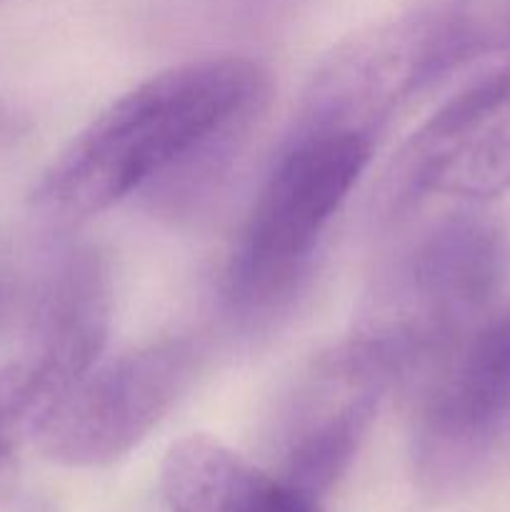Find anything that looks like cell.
Returning a JSON list of instances; mask_svg holds the SVG:
<instances>
[{"label":"cell","mask_w":510,"mask_h":512,"mask_svg":"<svg viewBox=\"0 0 510 512\" xmlns=\"http://www.w3.org/2000/svg\"><path fill=\"white\" fill-rule=\"evenodd\" d=\"M268 95V73L240 55L160 70L70 138L40 173L30 205L43 220L68 228L165 178L225 173L243 153Z\"/></svg>","instance_id":"obj_1"},{"label":"cell","mask_w":510,"mask_h":512,"mask_svg":"<svg viewBox=\"0 0 510 512\" xmlns=\"http://www.w3.org/2000/svg\"><path fill=\"white\" fill-rule=\"evenodd\" d=\"M373 138L355 133L288 135L260 185L223 273L233 318L258 323L303 290L330 220L368 168Z\"/></svg>","instance_id":"obj_2"},{"label":"cell","mask_w":510,"mask_h":512,"mask_svg":"<svg viewBox=\"0 0 510 512\" xmlns=\"http://www.w3.org/2000/svg\"><path fill=\"white\" fill-rule=\"evenodd\" d=\"M510 275V230L483 210L430 225L395 263L360 330L383 340L405 375L445 355L495 310Z\"/></svg>","instance_id":"obj_3"},{"label":"cell","mask_w":510,"mask_h":512,"mask_svg":"<svg viewBox=\"0 0 510 512\" xmlns=\"http://www.w3.org/2000/svg\"><path fill=\"white\" fill-rule=\"evenodd\" d=\"M458 70L448 5L430 0L340 40L310 75L288 135L375 138L400 105Z\"/></svg>","instance_id":"obj_4"},{"label":"cell","mask_w":510,"mask_h":512,"mask_svg":"<svg viewBox=\"0 0 510 512\" xmlns=\"http://www.w3.org/2000/svg\"><path fill=\"white\" fill-rule=\"evenodd\" d=\"M198 345L160 338L100 358L30 428L43 458L63 468H108L133 453L198 373Z\"/></svg>","instance_id":"obj_5"},{"label":"cell","mask_w":510,"mask_h":512,"mask_svg":"<svg viewBox=\"0 0 510 512\" xmlns=\"http://www.w3.org/2000/svg\"><path fill=\"white\" fill-rule=\"evenodd\" d=\"M398 380L403 370L393 355L358 328L315 355L275 415L270 473L310 498H323L348 473Z\"/></svg>","instance_id":"obj_6"},{"label":"cell","mask_w":510,"mask_h":512,"mask_svg":"<svg viewBox=\"0 0 510 512\" xmlns=\"http://www.w3.org/2000/svg\"><path fill=\"white\" fill-rule=\"evenodd\" d=\"M510 423V305L495 308L435 368L413 433L418 485L435 498L468 488Z\"/></svg>","instance_id":"obj_7"},{"label":"cell","mask_w":510,"mask_h":512,"mask_svg":"<svg viewBox=\"0 0 510 512\" xmlns=\"http://www.w3.org/2000/svg\"><path fill=\"white\" fill-rule=\"evenodd\" d=\"M405 198L490 200L510 190V53L490 58L405 140L390 163Z\"/></svg>","instance_id":"obj_8"},{"label":"cell","mask_w":510,"mask_h":512,"mask_svg":"<svg viewBox=\"0 0 510 512\" xmlns=\"http://www.w3.org/2000/svg\"><path fill=\"white\" fill-rule=\"evenodd\" d=\"M280 480L223 440L190 433L160 463V490L173 512H260Z\"/></svg>","instance_id":"obj_9"},{"label":"cell","mask_w":510,"mask_h":512,"mask_svg":"<svg viewBox=\"0 0 510 512\" xmlns=\"http://www.w3.org/2000/svg\"><path fill=\"white\" fill-rule=\"evenodd\" d=\"M465 43L475 60L510 53V0H455Z\"/></svg>","instance_id":"obj_10"},{"label":"cell","mask_w":510,"mask_h":512,"mask_svg":"<svg viewBox=\"0 0 510 512\" xmlns=\"http://www.w3.org/2000/svg\"><path fill=\"white\" fill-rule=\"evenodd\" d=\"M35 268H25L8 245L0 243V330L18 315L28 318L35 290Z\"/></svg>","instance_id":"obj_11"},{"label":"cell","mask_w":510,"mask_h":512,"mask_svg":"<svg viewBox=\"0 0 510 512\" xmlns=\"http://www.w3.org/2000/svg\"><path fill=\"white\" fill-rule=\"evenodd\" d=\"M18 435L0 425V500L10 495L18 480Z\"/></svg>","instance_id":"obj_12"},{"label":"cell","mask_w":510,"mask_h":512,"mask_svg":"<svg viewBox=\"0 0 510 512\" xmlns=\"http://www.w3.org/2000/svg\"><path fill=\"white\" fill-rule=\"evenodd\" d=\"M270 512H323L320 510L318 500L310 498V495L300 493V490L295 488H288L285 490L283 500H278V505H275Z\"/></svg>","instance_id":"obj_13"},{"label":"cell","mask_w":510,"mask_h":512,"mask_svg":"<svg viewBox=\"0 0 510 512\" xmlns=\"http://www.w3.org/2000/svg\"><path fill=\"white\" fill-rule=\"evenodd\" d=\"M0 3H3V0H0Z\"/></svg>","instance_id":"obj_14"}]
</instances>
